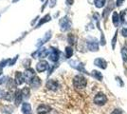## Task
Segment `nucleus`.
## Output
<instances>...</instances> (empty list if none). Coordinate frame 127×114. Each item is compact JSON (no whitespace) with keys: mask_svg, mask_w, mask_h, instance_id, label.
<instances>
[{"mask_svg":"<svg viewBox=\"0 0 127 114\" xmlns=\"http://www.w3.org/2000/svg\"><path fill=\"white\" fill-rule=\"evenodd\" d=\"M32 87H34V88H37V87H39L40 86H41V80H40V78H38V77H34V79L32 80Z\"/></svg>","mask_w":127,"mask_h":114,"instance_id":"dca6fc26","label":"nucleus"},{"mask_svg":"<svg viewBox=\"0 0 127 114\" xmlns=\"http://www.w3.org/2000/svg\"><path fill=\"white\" fill-rule=\"evenodd\" d=\"M10 61H11V59H5V60H3V61H1V62H0V70H1L2 68H4Z\"/></svg>","mask_w":127,"mask_h":114,"instance_id":"b1692460","label":"nucleus"},{"mask_svg":"<svg viewBox=\"0 0 127 114\" xmlns=\"http://www.w3.org/2000/svg\"><path fill=\"white\" fill-rule=\"evenodd\" d=\"M2 112L5 114H11L12 112V108L10 107V106H5L2 109Z\"/></svg>","mask_w":127,"mask_h":114,"instance_id":"aec40b11","label":"nucleus"},{"mask_svg":"<svg viewBox=\"0 0 127 114\" xmlns=\"http://www.w3.org/2000/svg\"><path fill=\"white\" fill-rule=\"evenodd\" d=\"M51 36H52V35H51V32L48 31V33L45 34V36H44L42 39H39V40H38V43H36V47H42L45 43L48 42V40L51 38Z\"/></svg>","mask_w":127,"mask_h":114,"instance_id":"1a4fd4ad","label":"nucleus"},{"mask_svg":"<svg viewBox=\"0 0 127 114\" xmlns=\"http://www.w3.org/2000/svg\"><path fill=\"white\" fill-rule=\"evenodd\" d=\"M0 75H1V71H0Z\"/></svg>","mask_w":127,"mask_h":114,"instance_id":"7c9ffc66","label":"nucleus"},{"mask_svg":"<svg viewBox=\"0 0 127 114\" xmlns=\"http://www.w3.org/2000/svg\"><path fill=\"white\" fill-rule=\"evenodd\" d=\"M46 87L48 88V90H51V91H56L57 89H58V87H59V84L57 81H55V80H48L47 82V85H46Z\"/></svg>","mask_w":127,"mask_h":114,"instance_id":"423d86ee","label":"nucleus"},{"mask_svg":"<svg viewBox=\"0 0 127 114\" xmlns=\"http://www.w3.org/2000/svg\"><path fill=\"white\" fill-rule=\"evenodd\" d=\"M51 110V108L48 105L42 104L37 108V113L38 114H48Z\"/></svg>","mask_w":127,"mask_h":114,"instance_id":"6e6552de","label":"nucleus"},{"mask_svg":"<svg viewBox=\"0 0 127 114\" xmlns=\"http://www.w3.org/2000/svg\"><path fill=\"white\" fill-rule=\"evenodd\" d=\"M23 94H22V90H16L14 93V103L15 106H19L22 103V100H23Z\"/></svg>","mask_w":127,"mask_h":114,"instance_id":"9b49d317","label":"nucleus"},{"mask_svg":"<svg viewBox=\"0 0 127 114\" xmlns=\"http://www.w3.org/2000/svg\"><path fill=\"white\" fill-rule=\"evenodd\" d=\"M94 64H95L97 67L101 68V69H105L106 65H107L105 60H103L102 58H98V59H96L95 61H94Z\"/></svg>","mask_w":127,"mask_h":114,"instance_id":"2eb2a0df","label":"nucleus"},{"mask_svg":"<svg viewBox=\"0 0 127 114\" xmlns=\"http://www.w3.org/2000/svg\"><path fill=\"white\" fill-rule=\"evenodd\" d=\"M92 75L94 78H96L97 80H100L101 81V79H102V75H101V73L100 71H92Z\"/></svg>","mask_w":127,"mask_h":114,"instance_id":"6ab92c4d","label":"nucleus"},{"mask_svg":"<svg viewBox=\"0 0 127 114\" xmlns=\"http://www.w3.org/2000/svg\"><path fill=\"white\" fill-rule=\"evenodd\" d=\"M87 85V81L84 76L76 75L73 78V86L76 88H85Z\"/></svg>","mask_w":127,"mask_h":114,"instance_id":"f257e3e1","label":"nucleus"},{"mask_svg":"<svg viewBox=\"0 0 127 114\" xmlns=\"http://www.w3.org/2000/svg\"><path fill=\"white\" fill-rule=\"evenodd\" d=\"M60 27L62 32H65L71 28V23L67 17H64L60 20Z\"/></svg>","mask_w":127,"mask_h":114,"instance_id":"20e7f679","label":"nucleus"},{"mask_svg":"<svg viewBox=\"0 0 127 114\" xmlns=\"http://www.w3.org/2000/svg\"><path fill=\"white\" fill-rule=\"evenodd\" d=\"M25 82L24 80V76H23V73L20 72V71H17L15 73V83L17 86L19 85H22L23 83Z\"/></svg>","mask_w":127,"mask_h":114,"instance_id":"ddd939ff","label":"nucleus"},{"mask_svg":"<svg viewBox=\"0 0 127 114\" xmlns=\"http://www.w3.org/2000/svg\"><path fill=\"white\" fill-rule=\"evenodd\" d=\"M22 94H23V97L24 98H29V96H30V88L28 87H24L22 89Z\"/></svg>","mask_w":127,"mask_h":114,"instance_id":"412c9836","label":"nucleus"},{"mask_svg":"<svg viewBox=\"0 0 127 114\" xmlns=\"http://www.w3.org/2000/svg\"><path fill=\"white\" fill-rule=\"evenodd\" d=\"M41 1H44V0H41Z\"/></svg>","mask_w":127,"mask_h":114,"instance_id":"2f4dec72","label":"nucleus"},{"mask_svg":"<svg viewBox=\"0 0 127 114\" xmlns=\"http://www.w3.org/2000/svg\"><path fill=\"white\" fill-rule=\"evenodd\" d=\"M69 64H70L71 67H73L74 69H76L77 71L86 73V71H85V67H84V65H83L82 63H80V62H78V61H70Z\"/></svg>","mask_w":127,"mask_h":114,"instance_id":"9d476101","label":"nucleus"},{"mask_svg":"<svg viewBox=\"0 0 127 114\" xmlns=\"http://www.w3.org/2000/svg\"><path fill=\"white\" fill-rule=\"evenodd\" d=\"M111 114H122V111H121V110H119V109H115L114 111H112Z\"/></svg>","mask_w":127,"mask_h":114,"instance_id":"bb28decb","label":"nucleus"},{"mask_svg":"<svg viewBox=\"0 0 127 114\" xmlns=\"http://www.w3.org/2000/svg\"><path fill=\"white\" fill-rule=\"evenodd\" d=\"M64 52H65V57L66 58H70L72 54H73V49L71 47H66L64 49Z\"/></svg>","mask_w":127,"mask_h":114,"instance_id":"f3484780","label":"nucleus"},{"mask_svg":"<svg viewBox=\"0 0 127 114\" xmlns=\"http://www.w3.org/2000/svg\"><path fill=\"white\" fill-rule=\"evenodd\" d=\"M48 68H49V66H48V63L47 61H40V62H38L37 65H36V71L38 72H44L45 71H47L48 70Z\"/></svg>","mask_w":127,"mask_h":114,"instance_id":"39448f33","label":"nucleus"},{"mask_svg":"<svg viewBox=\"0 0 127 114\" xmlns=\"http://www.w3.org/2000/svg\"><path fill=\"white\" fill-rule=\"evenodd\" d=\"M38 18H39V16H37L36 18H35V19H34V20H33V21L32 22V25H33V24H35V22H36V21L38 20Z\"/></svg>","mask_w":127,"mask_h":114,"instance_id":"c85d7f7f","label":"nucleus"},{"mask_svg":"<svg viewBox=\"0 0 127 114\" xmlns=\"http://www.w3.org/2000/svg\"><path fill=\"white\" fill-rule=\"evenodd\" d=\"M107 102V98L103 93H98L94 97V103L98 106H103Z\"/></svg>","mask_w":127,"mask_h":114,"instance_id":"7ed1b4c3","label":"nucleus"},{"mask_svg":"<svg viewBox=\"0 0 127 114\" xmlns=\"http://www.w3.org/2000/svg\"><path fill=\"white\" fill-rule=\"evenodd\" d=\"M51 20V17H50V15L49 14H47V15H45V16L43 17V18H41L40 20H39V22H38V24L36 25V27H35V29H38V28H40L42 25H44L45 23H47V22L50 21Z\"/></svg>","mask_w":127,"mask_h":114,"instance_id":"4468645a","label":"nucleus"},{"mask_svg":"<svg viewBox=\"0 0 127 114\" xmlns=\"http://www.w3.org/2000/svg\"><path fill=\"white\" fill-rule=\"evenodd\" d=\"M87 47L90 50H98V44L96 43L95 41L94 42H89L87 44Z\"/></svg>","mask_w":127,"mask_h":114,"instance_id":"a211bd4d","label":"nucleus"},{"mask_svg":"<svg viewBox=\"0 0 127 114\" xmlns=\"http://www.w3.org/2000/svg\"><path fill=\"white\" fill-rule=\"evenodd\" d=\"M19 0H12V3H16V2H18Z\"/></svg>","mask_w":127,"mask_h":114,"instance_id":"c756f323","label":"nucleus"},{"mask_svg":"<svg viewBox=\"0 0 127 114\" xmlns=\"http://www.w3.org/2000/svg\"><path fill=\"white\" fill-rule=\"evenodd\" d=\"M23 76H24V80L27 84H32V80L34 79L35 77V71L33 69H27L26 71H24L23 73Z\"/></svg>","mask_w":127,"mask_h":114,"instance_id":"f03ea898","label":"nucleus"},{"mask_svg":"<svg viewBox=\"0 0 127 114\" xmlns=\"http://www.w3.org/2000/svg\"><path fill=\"white\" fill-rule=\"evenodd\" d=\"M59 55H60V51L56 49H50V52L48 55V58L51 62H57L59 60Z\"/></svg>","mask_w":127,"mask_h":114,"instance_id":"0eeeda50","label":"nucleus"},{"mask_svg":"<svg viewBox=\"0 0 127 114\" xmlns=\"http://www.w3.org/2000/svg\"><path fill=\"white\" fill-rule=\"evenodd\" d=\"M18 57H19V55H16L13 59L11 60V61H10V63H9V66H13V65H14V64H15V62H16V60L18 59Z\"/></svg>","mask_w":127,"mask_h":114,"instance_id":"a878e982","label":"nucleus"},{"mask_svg":"<svg viewBox=\"0 0 127 114\" xmlns=\"http://www.w3.org/2000/svg\"><path fill=\"white\" fill-rule=\"evenodd\" d=\"M7 79H9L7 76H3V77H1V78H0V85H3V84H5L6 82L9 81V80H7Z\"/></svg>","mask_w":127,"mask_h":114,"instance_id":"393cba45","label":"nucleus"},{"mask_svg":"<svg viewBox=\"0 0 127 114\" xmlns=\"http://www.w3.org/2000/svg\"><path fill=\"white\" fill-rule=\"evenodd\" d=\"M22 113L23 114H32V106L29 103H24L22 105Z\"/></svg>","mask_w":127,"mask_h":114,"instance_id":"f8f14e48","label":"nucleus"},{"mask_svg":"<svg viewBox=\"0 0 127 114\" xmlns=\"http://www.w3.org/2000/svg\"><path fill=\"white\" fill-rule=\"evenodd\" d=\"M105 5V0H95V6L97 8H101Z\"/></svg>","mask_w":127,"mask_h":114,"instance_id":"4be33fe9","label":"nucleus"},{"mask_svg":"<svg viewBox=\"0 0 127 114\" xmlns=\"http://www.w3.org/2000/svg\"><path fill=\"white\" fill-rule=\"evenodd\" d=\"M118 21H119V14L117 12H114V14H113V23L116 26L118 25Z\"/></svg>","mask_w":127,"mask_h":114,"instance_id":"5701e85b","label":"nucleus"},{"mask_svg":"<svg viewBox=\"0 0 127 114\" xmlns=\"http://www.w3.org/2000/svg\"><path fill=\"white\" fill-rule=\"evenodd\" d=\"M124 0H117V5L118 6H121L122 4V2H123Z\"/></svg>","mask_w":127,"mask_h":114,"instance_id":"cd10ccee","label":"nucleus"}]
</instances>
